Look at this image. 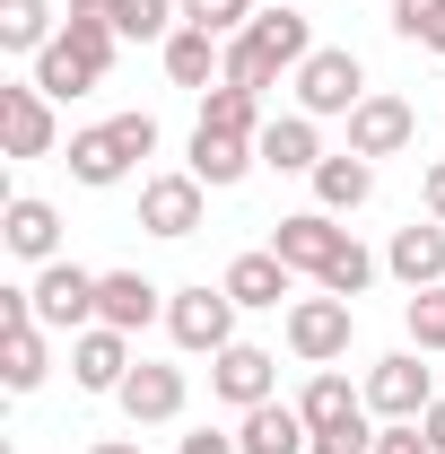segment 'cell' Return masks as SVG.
Segmentation results:
<instances>
[{"instance_id":"16","label":"cell","mask_w":445,"mask_h":454,"mask_svg":"<svg viewBox=\"0 0 445 454\" xmlns=\"http://www.w3.org/2000/svg\"><path fill=\"white\" fill-rule=\"evenodd\" d=\"M410 140H419V114L402 97H358V114H349V149L358 158H402Z\"/></svg>"},{"instance_id":"5","label":"cell","mask_w":445,"mask_h":454,"mask_svg":"<svg viewBox=\"0 0 445 454\" xmlns=\"http://www.w3.org/2000/svg\"><path fill=\"white\" fill-rule=\"evenodd\" d=\"M44 367H53V349H44V324H35V297L27 288H0V385L9 394H35Z\"/></svg>"},{"instance_id":"33","label":"cell","mask_w":445,"mask_h":454,"mask_svg":"<svg viewBox=\"0 0 445 454\" xmlns=\"http://www.w3.org/2000/svg\"><path fill=\"white\" fill-rule=\"evenodd\" d=\"M376 454H437V446H428L419 419H385V428H376Z\"/></svg>"},{"instance_id":"27","label":"cell","mask_w":445,"mask_h":454,"mask_svg":"<svg viewBox=\"0 0 445 454\" xmlns=\"http://www.w3.org/2000/svg\"><path fill=\"white\" fill-rule=\"evenodd\" d=\"M201 122H210V131H236V140H262V97H254V88H201Z\"/></svg>"},{"instance_id":"39","label":"cell","mask_w":445,"mask_h":454,"mask_svg":"<svg viewBox=\"0 0 445 454\" xmlns=\"http://www.w3.org/2000/svg\"><path fill=\"white\" fill-rule=\"evenodd\" d=\"M428 53H445V27H437V35H428Z\"/></svg>"},{"instance_id":"15","label":"cell","mask_w":445,"mask_h":454,"mask_svg":"<svg viewBox=\"0 0 445 454\" xmlns=\"http://www.w3.org/2000/svg\"><path fill=\"white\" fill-rule=\"evenodd\" d=\"M385 271L410 297L419 288H445V227L437 219H410V227H393V245H385Z\"/></svg>"},{"instance_id":"24","label":"cell","mask_w":445,"mask_h":454,"mask_svg":"<svg viewBox=\"0 0 445 454\" xmlns=\"http://www.w3.org/2000/svg\"><path fill=\"white\" fill-rule=\"evenodd\" d=\"M367 192H376V158H358V149H340V158L315 167V210H332V219L367 210Z\"/></svg>"},{"instance_id":"31","label":"cell","mask_w":445,"mask_h":454,"mask_svg":"<svg viewBox=\"0 0 445 454\" xmlns=\"http://www.w3.org/2000/svg\"><path fill=\"white\" fill-rule=\"evenodd\" d=\"M262 0H183V27H210V35H245Z\"/></svg>"},{"instance_id":"7","label":"cell","mask_w":445,"mask_h":454,"mask_svg":"<svg viewBox=\"0 0 445 454\" xmlns=\"http://www.w3.org/2000/svg\"><path fill=\"white\" fill-rule=\"evenodd\" d=\"M358 97H367V70H358V53L349 44H324V53L297 61V114H358Z\"/></svg>"},{"instance_id":"6","label":"cell","mask_w":445,"mask_h":454,"mask_svg":"<svg viewBox=\"0 0 445 454\" xmlns=\"http://www.w3.org/2000/svg\"><path fill=\"white\" fill-rule=\"evenodd\" d=\"M97 288H105V271H79V262H35V280H27L35 324H44V333H88V324H97Z\"/></svg>"},{"instance_id":"1","label":"cell","mask_w":445,"mask_h":454,"mask_svg":"<svg viewBox=\"0 0 445 454\" xmlns=\"http://www.w3.org/2000/svg\"><path fill=\"white\" fill-rule=\"evenodd\" d=\"M113 18H61V35L35 53V88L53 97V106H70V97H88V88H105L113 70Z\"/></svg>"},{"instance_id":"9","label":"cell","mask_w":445,"mask_h":454,"mask_svg":"<svg viewBox=\"0 0 445 454\" xmlns=\"http://www.w3.org/2000/svg\"><path fill=\"white\" fill-rule=\"evenodd\" d=\"M340 245H349V227H332V210H297V219H279V227H271V254L297 271V280H324Z\"/></svg>"},{"instance_id":"34","label":"cell","mask_w":445,"mask_h":454,"mask_svg":"<svg viewBox=\"0 0 445 454\" xmlns=\"http://www.w3.org/2000/svg\"><path fill=\"white\" fill-rule=\"evenodd\" d=\"M175 454H245L227 428H192V437H175Z\"/></svg>"},{"instance_id":"20","label":"cell","mask_w":445,"mask_h":454,"mask_svg":"<svg viewBox=\"0 0 445 454\" xmlns=\"http://www.w3.org/2000/svg\"><path fill=\"white\" fill-rule=\"evenodd\" d=\"M254 149H262V167H271V175H315V167H324V131H315V114H271Z\"/></svg>"},{"instance_id":"3","label":"cell","mask_w":445,"mask_h":454,"mask_svg":"<svg viewBox=\"0 0 445 454\" xmlns=\"http://www.w3.org/2000/svg\"><path fill=\"white\" fill-rule=\"evenodd\" d=\"M167 333H175V349H192V358H219L227 340H236V297L210 288V280L167 288Z\"/></svg>"},{"instance_id":"12","label":"cell","mask_w":445,"mask_h":454,"mask_svg":"<svg viewBox=\"0 0 445 454\" xmlns=\"http://www.w3.org/2000/svg\"><path fill=\"white\" fill-rule=\"evenodd\" d=\"M0 140H9V158H53V97L35 79L0 88Z\"/></svg>"},{"instance_id":"4","label":"cell","mask_w":445,"mask_h":454,"mask_svg":"<svg viewBox=\"0 0 445 454\" xmlns=\"http://www.w3.org/2000/svg\"><path fill=\"white\" fill-rule=\"evenodd\" d=\"M349 340H358V306H349V297L315 288V297H297V306H288V349H297L306 367L349 358Z\"/></svg>"},{"instance_id":"18","label":"cell","mask_w":445,"mask_h":454,"mask_svg":"<svg viewBox=\"0 0 445 454\" xmlns=\"http://www.w3.org/2000/svg\"><path fill=\"white\" fill-rule=\"evenodd\" d=\"M254 167H262V149H254V140H236V131H210V122H192V158H183V175H201L210 192H227V184H245Z\"/></svg>"},{"instance_id":"19","label":"cell","mask_w":445,"mask_h":454,"mask_svg":"<svg viewBox=\"0 0 445 454\" xmlns=\"http://www.w3.org/2000/svg\"><path fill=\"white\" fill-rule=\"evenodd\" d=\"M219 288H227V297H236V306H254V315H262V306H297V271L279 262L271 245H262V254H236Z\"/></svg>"},{"instance_id":"35","label":"cell","mask_w":445,"mask_h":454,"mask_svg":"<svg viewBox=\"0 0 445 454\" xmlns=\"http://www.w3.org/2000/svg\"><path fill=\"white\" fill-rule=\"evenodd\" d=\"M419 201H428V219L445 227V158H437V167H428V175H419Z\"/></svg>"},{"instance_id":"28","label":"cell","mask_w":445,"mask_h":454,"mask_svg":"<svg viewBox=\"0 0 445 454\" xmlns=\"http://www.w3.org/2000/svg\"><path fill=\"white\" fill-rule=\"evenodd\" d=\"M175 27H183V0H113V35H131V44H167Z\"/></svg>"},{"instance_id":"13","label":"cell","mask_w":445,"mask_h":454,"mask_svg":"<svg viewBox=\"0 0 445 454\" xmlns=\"http://www.w3.org/2000/svg\"><path fill=\"white\" fill-rule=\"evenodd\" d=\"M122 419H131V428H167L175 411H183V367H167V358H140V367H131V376H122Z\"/></svg>"},{"instance_id":"32","label":"cell","mask_w":445,"mask_h":454,"mask_svg":"<svg viewBox=\"0 0 445 454\" xmlns=\"http://www.w3.org/2000/svg\"><path fill=\"white\" fill-rule=\"evenodd\" d=\"M437 27H445V0H393V35L402 44H428Z\"/></svg>"},{"instance_id":"26","label":"cell","mask_w":445,"mask_h":454,"mask_svg":"<svg viewBox=\"0 0 445 454\" xmlns=\"http://www.w3.org/2000/svg\"><path fill=\"white\" fill-rule=\"evenodd\" d=\"M53 35H61L53 0H0V44H9V53H44Z\"/></svg>"},{"instance_id":"21","label":"cell","mask_w":445,"mask_h":454,"mask_svg":"<svg viewBox=\"0 0 445 454\" xmlns=\"http://www.w3.org/2000/svg\"><path fill=\"white\" fill-rule=\"evenodd\" d=\"M0 236H9L18 262H61V210L35 201V192H18V201L0 210Z\"/></svg>"},{"instance_id":"22","label":"cell","mask_w":445,"mask_h":454,"mask_svg":"<svg viewBox=\"0 0 445 454\" xmlns=\"http://www.w3.org/2000/svg\"><path fill=\"white\" fill-rule=\"evenodd\" d=\"M167 79H175V88H219V79H227V35H210V27H175V35H167Z\"/></svg>"},{"instance_id":"11","label":"cell","mask_w":445,"mask_h":454,"mask_svg":"<svg viewBox=\"0 0 445 454\" xmlns=\"http://www.w3.org/2000/svg\"><path fill=\"white\" fill-rule=\"evenodd\" d=\"M131 367H140V358H131V333H113V324L70 333V376H79V394H122Z\"/></svg>"},{"instance_id":"14","label":"cell","mask_w":445,"mask_h":454,"mask_svg":"<svg viewBox=\"0 0 445 454\" xmlns=\"http://www.w3.org/2000/svg\"><path fill=\"white\" fill-rule=\"evenodd\" d=\"M236 446L245 454H315V428H306V411L297 402H254V411H236Z\"/></svg>"},{"instance_id":"10","label":"cell","mask_w":445,"mask_h":454,"mask_svg":"<svg viewBox=\"0 0 445 454\" xmlns=\"http://www.w3.org/2000/svg\"><path fill=\"white\" fill-rule=\"evenodd\" d=\"M210 394H219L227 411L271 402V394H279V358H271V349H254V340H227L219 358H210Z\"/></svg>"},{"instance_id":"37","label":"cell","mask_w":445,"mask_h":454,"mask_svg":"<svg viewBox=\"0 0 445 454\" xmlns=\"http://www.w3.org/2000/svg\"><path fill=\"white\" fill-rule=\"evenodd\" d=\"M70 18H113V0H70Z\"/></svg>"},{"instance_id":"36","label":"cell","mask_w":445,"mask_h":454,"mask_svg":"<svg viewBox=\"0 0 445 454\" xmlns=\"http://www.w3.org/2000/svg\"><path fill=\"white\" fill-rule=\"evenodd\" d=\"M419 428H428V446H437V454H445V394H437V402H428V411H419Z\"/></svg>"},{"instance_id":"29","label":"cell","mask_w":445,"mask_h":454,"mask_svg":"<svg viewBox=\"0 0 445 454\" xmlns=\"http://www.w3.org/2000/svg\"><path fill=\"white\" fill-rule=\"evenodd\" d=\"M367 280H376V254H367V245L349 236V245L332 254V271H324L315 288H332V297H367Z\"/></svg>"},{"instance_id":"25","label":"cell","mask_w":445,"mask_h":454,"mask_svg":"<svg viewBox=\"0 0 445 454\" xmlns=\"http://www.w3.org/2000/svg\"><path fill=\"white\" fill-rule=\"evenodd\" d=\"M297 411H306L315 437H332V428H367V394H349V376H332V367L297 394Z\"/></svg>"},{"instance_id":"38","label":"cell","mask_w":445,"mask_h":454,"mask_svg":"<svg viewBox=\"0 0 445 454\" xmlns=\"http://www.w3.org/2000/svg\"><path fill=\"white\" fill-rule=\"evenodd\" d=\"M88 454H140V446H131V437H97Z\"/></svg>"},{"instance_id":"2","label":"cell","mask_w":445,"mask_h":454,"mask_svg":"<svg viewBox=\"0 0 445 454\" xmlns=\"http://www.w3.org/2000/svg\"><path fill=\"white\" fill-rule=\"evenodd\" d=\"M140 158H158V114H113V122L70 131V175H79V184H97V192L122 184Z\"/></svg>"},{"instance_id":"17","label":"cell","mask_w":445,"mask_h":454,"mask_svg":"<svg viewBox=\"0 0 445 454\" xmlns=\"http://www.w3.org/2000/svg\"><path fill=\"white\" fill-rule=\"evenodd\" d=\"M201 192H210L201 175H149L140 184V227L149 236H192L201 227Z\"/></svg>"},{"instance_id":"23","label":"cell","mask_w":445,"mask_h":454,"mask_svg":"<svg viewBox=\"0 0 445 454\" xmlns=\"http://www.w3.org/2000/svg\"><path fill=\"white\" fill-rule=\"evenodd\" d=\"M149 315H167V288L140 280V271H105V288H97V324H113V333H140Z\"/></svg>"},{"instance_id":"30","label":"cell","mask_w":445,"mask_h":454,"mask_svg":"<svg viewBox=\"0 0 445 454\" xmlns=\"http://www.w3.org/2000/svg\"><path fill=\"white\" fill-rule=\"evenodd\" d=\"M402 324H410V349L437 358V349H445V288H419V297L402 306Z\"/></svg>"},{"instance_id":"8","label":"cell","mask_w":445,"mask_h":454,"mask_svg":"<svg viewBox=\"0 0 445 454\" xmlns=\"http://www.w3.org/2000/svg\"><path fill=\"white\" fill-rule=\"evenodd\" d=\"M419 358H428V349H393V358L367 367V411H376V419H419V411L437 402V385H428Z\"/></svg>"}]
</instances>
